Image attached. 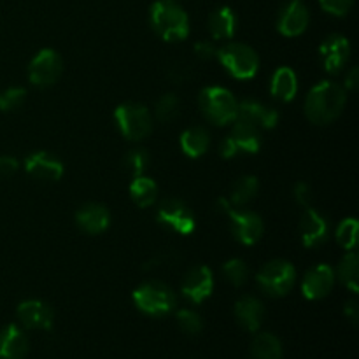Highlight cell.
<instances>
[{
  "mask_svg": "<svg viewBox=\"0 0 359 359\" xmlns=\"http://www.w3.org/2000/svg\"><path fill=\"white\" fill-rule=\"evenodd\" d=\"M262 128L251 125L248 121H242V119H235V125L231 128L230 137L233 139L235 146L238 147V151H244V153L256 154L262 147Z\"/></svg>",
  "mask_w": 359,
  "mask_h": 359,
  "instance_id": "cell-22",
  "label": "cell"
},
{
  "mask_svg": "<svg viewBox=\"0 0 359 359\" xmlns=\"http://www.w3.org/2000/svg\"><path fill=\"white\" fill-rule=\"evenodd\" d=\"M335 284V270L330 265H316L305 273L304 283H302V293L307 300H321L328 297L330 291Z\"/></svg>",
  "mask_w": 359,
  "mask_h": 359,
  "instance_id": "cell-14",
  "label": "cell"
},
{
  "mask_svg": "<svg viewBox=\"0 0 359 359\" xmlns=\"http://www.w3.org/2000/svg\"><path fill=\"white\" fill-rule=\"evenodd\" d=\"M179 107H181V102H179L177 95L174 93L161 95L156 102V107H154L158 121L161 123L174 121V119L179 116Z\"/></svg>",
  "mask_w": 359,
  "mask_h": 359,
  "instance_id": "cell-30",
  "label": "cell"
},
{
  "mask_svg": "<svg viewBox=\"0 0 359 359\" xmlns=\"http://www.w3.org/2000/svg\"><path fill=\"white\" fill-rule=\"evenodd\" d=\"M209 32L214 39H231L237 32V16L230 7H217L209 16Z\"/></svg>",
  "mask_w": 359,
  "mask_h": 359,
  "instance_id": "cell-25",
  "label": "cell"
},
{
  "mask_svg": "<svg viewBox=\"0 0 359 359\" xmlns=\"http://www.w3.org/2000/svg\"><path fill=\"white\" fill-rule=\"evenodd\" d=\"M219 154L224 158V160H230V158L237 156L238 154V147L235 146L233 139L231 137H224L219 144Z\"/></svg>",
  "mask_w": 359,
  "mask_h": 359,
  "instance_id": "cell-40",
  "label": "cell"
},
{
  "mask_svg": "<svg viewBox=\"0 0 359 359\" xmlns=\"http://www.w3.org/2000/svg\"><path fill=\"white\" fill-rule=\"evenodd\" d=\"M168 76H170V79L174 81V83H184L189 77V69L184 65H174L170 69V74H168Z\"/></svg>",
  "mask_w": 359,
  "mask_h": 359,
  "instance_id": "cell-41",
  "label": "cell"
},
{
  "mask_svg": "<svg viewBox=\"0 0 359 359\" xmlns=\"http://www.w3.org/2000/svg\"><path fill=\"white\" fill-rule=\"evenodd\" d=\"M294 200H297L298 205H302L304 209H307V207H311L312 203V198H314V195H312V189L311 186L307 184V182H297V186H294Z\"/></svg>",
  "mask_w": 359,
  "mask_h": 359,
  "instance_id": "cell-37",
  "label": "cell"
},
{
  "mask_svg": "<svg viewBox=\"0 0 359 359\" xmlns=\"http://www.w3.org/2000/svg\"><path fill=\"white\" fill-rule=\"evenodd\" d=\"M319 53H321L323 65H325L326 72L340 74L344 70V67L347 65V62H349L351 42L344 35H328L321 42Z\"/></svg>",
  "mask_w": 359,
  "mask_h": 359,
  "instance_id": "cell-13",
  "label": "cell"
},
{
  "mask_svg": "<svg viewBox=\"0 0 359 359\" xmlns=\"http://www.w3.org/2000/svg\"><path fill=\"white\" fill-rule=\"evenodd\" d=\"M175 319H177L179 328L182 330L188 335H198L203 328V321L195 311H189V309H181L175 314Z\"/></svg>",
  "mask_w": 359,
  "mask_h": 359,
  "instance_id": "cell-35",
  "label": "cell"
},
{
  "mask_svg": "<svg viewBox=\"0 0 359 359\" xmlns=\"http://www.w3.org/2000/svg\"><path fill=\"white\" fill-rule=\"evenodd\" d=\"M216 56L223 63L224 69L237 79H252L258 74L259 58L258 53L242 42H230L216 51Z\"/></svg>",
  "mask_w": 359,
  "mask_h": 359,
  "instance_id": "cell-5",
  "label": "cell"
},
{
  "mask_svg": "<svg viewBox=\"0 0 359 359\" xmlns=\"http://www.w3.org/2000/svg\"><path fill=\"white\" fill-rule=\"evenodd\" d=\"M130 196L142 209L154 205L158 198V184L147 175H137L130 184Z\"/></svg>",
  "mask_w": 359,
  "mask_h": 359,
  "instance_id": "cell-26",
  "label": "cell"
},
{
  "mask_svg": "<svg viewBox=\"0 0 359 359\" xmlns=\"http://www.w3.org/2000/svg\"><path fill=\"white\" fill-rule=\"evenodd\" d=\"M28 354V339L16 325L0 330V359H25Z\"/></svg>",
  "mask_w": 359,
  "mask_h": 359,
  "instance_id": "cell-20",
  "label": "cell"
},
{
  "mask_svg": "<svg viewBox=\"0 0 359 359\" xmlns=\"http://www.w3.org/2000/svg\"><path fill=\"white\" fill-rule=\"evenodd\" d=\"M335 277H339L340 283L351 290L353 293L359 291V258L354 251H349L339 263Z\"/></svg>",
  "mask_w": 359,
  "mask_h": 359,
  "instance_id": "cell-28",
  "label": "cell"
},
{
  "mask_svg": "<svg viewBox=\"0 0 359 359\" xmlns=\"http://www.w3.org/2000/svg\"><path fill=\"white\" fill-rule=\"evenodd\" d=\"M252 359H283L280 340L272 333H258L251 346Z\"/></svg>",
  "mask_w": 359,
  "mask_h": 359,
  "instance_id": "cell-27",
  "label": "cell"
},
{
  "mask_svg": "<svg viewBox=\"0 0 359 359\" xmlns=\"http://www.w3.org/2000/svg\"><path fill=\"white\" fill-rule=\"evenodd\" d=\"M237 119L251 123L258 128L272 130L279 123V112L258 100H242L238 102Z\"/></svg>",
  "mask_w": 359,
  "mask_h": 359,
  "instance_id": "cell-18",
  "label": "cell"
},
{
  "mask_svg": "<svg viewBox=\"0 0 359 359\" xmlns=\"http://www.w3.org/2000/svg\"><path fill=\"white\" fill-rule=\"evenodd\" d=\"M198 105L202 114L214 125L224 126L237 119L238 102L230 90L221 86H207L200 91Z\"/></svg>",
  "mask_w": 359,
  "mask_h": 359,
  "instance_id": "cell-4",
  "label": "cell"
},
{
  "mask_svg": "<svg viewBox=\"0 0 359 359\" xmlns=\"http://www.w3.org/2000/svg\"><path fill=\"white\" fill-rule=\"evenodd\" d=\"M181 149L186 156L200 158L209 151L210 135L203 126H189L181 133Z\"/></svg>",
  "mask_w": 359,
  "mask_h": 359,
  "instance_id": "cell-24",
  "label": "cell"
},
{
  "mask_svg": "<svg viewBox=\"0 0 359 359\" xmlns=\"http://www.w3.org/2000/svg\"><path fill=\"white\" fill-rule=\"evenodd\" d=\"M217 49L214 48L212 42L209 41H200L195 44V55L198 56L200 60H210L216 56Z\"/></svg>",
  "mask_w": 359,
  "mask_h": 359,
  "instance_id": "cell-39",
  "label": "cell"
},
{
  "mask_svg": "<svg viewBox=\"0 0 359 359\" xmlns=\"http://www.w3.org/2000/svg\"><path fill=\"white\" fill-rule=\"evenodd\" d=\"M358 221L354 219V217H347V219H344L342 223L339 224V228H337V242H339L346 251H353L358 244Z\"/></svg>",
  "mask_w": 359,
  "mask_h": 359,
  "instance_id": "cell-31",
  "label": "cell"
},
{
  "mask_svg": "<svg viewBox=\"0 0 359 359\" xmlns=\"http://www.w3.org/2000/svg\"><path fill=\"white\" fill-rule=\"evenodd\" d=\"M344 314H346V318L349 319L353 325H356L358 319H359V307L358 304L354 300H349L346 305H344Z\"/></svg>",
  "mask_w": 359,
  "mask_h": 359,
  "instance_id": "cell-43",
  "label": "cell"
},
{
  "mask_svg": "<svg viewBox=\"0 0 359 359\" xmlns=\"http://www.w3.org/2000/svg\"><path fill=\"white\" fill-rule=\"evenodd\" d=\"M149 153H147L146 149H142V147H140V149H132L125 154V158H123V167H125L133 177H137V175H144L147 165H149Z\"/></svg>",
  "mask_w": 359,
  "mask_h": 359,
  "instance_id": "cell-33",
  "label": "cell"
},
{
  "mask_svg": "<svg viewBox=\"0 0 359 359\" xmlns=\"http://www.w3.org/2000/svg\"><path fill=\"white\" fill-rule=\"evenodd\" d=\"M18 319L28 330H51L53 328V309L46 302L25 300L18 305Z\"/></svg>",
  "mask_w": 359,
  "mask_h": 359,
  "instance_id": "cell-17",
  "label": "cell"
},
{
  "mask_svg": "<svg viewBox=\"0 0 359 359\" xmlns=\"http://www.w3.org/2000/svg\"><path fill=\"white\" fill-rule=\"evenodd\" d=\"M181 291L193 304H202L214 291V273L209 266L198 265L189 270L181 284Z\"/></svg>",
  "mask_w": 359,
  "mask_h": 359,
  "instance_id": "cell-12",
  "label": "cell"
},
{
  "mask_svg": "<svg viewBox=\"0 0 359 359\" xmlns=\"http://www.w3.org/2000/svg\"><path fill=\"white\" fill-rule=\"evenodd\" d=\"M219 209L228 214L230 217V230L231 235L244 245H255L262 238L265 231L263 219L256 212L251 210H235L228 200L219 198L217 202Z\"/></svg>",
  "mask_w": 359,
  "mask_h": 359,
  "instance_id": "cell-8",
  "label": "cell"
},
{
  "mask_svg": "<svg viewBox=\"0 0 359 359\" xmlns=\"http://www.w3.org/2000/svg\"><path fill=\"white\" fill-rule=\"evenodd\" d=\"M154 34L167 42L184 41L189 35V18L175 0H156L149 9Z\"/></svg>",
  "mask_w": 359,
  "mask_h": 359,
  "instance_id": "cell-2",
  "label": "cell"
},
{
  "mask_svg": "<svg viewBox=\"0 0 359 359\" xmlns=\"http://www.w3.org/2000/svg\"><path fill=\"white\" fill-rule=\"evenodd\" d=\"M156 219L160 224L181 235H191L196 228L195 214L179 198L161 200L156 210Z\"/></svg>",
  "mask_w": 359,
  "mask_h": 359,
  "instance_id": "cell-10",
  "label": "cell"
},
{
  "mask_svg": "<svg viewBox=\"0 0 359 359\" xmlns=\"http://www.w3.org/2000/svg\"><path fill=\"white\" fill-rule=\"evenodd\" d=\"M76 224L84 233H104L111 224V212L100 203H86L76 212Z\"/></svg>",
  "mask_w": 359,
  "mask_h": 359,
  "instance_id": "cell-19",
  "label": "cell"
},
{
  "mask_svg": "<svg viewBox=\"0 0 359 359\" xmlns=\"http://www.w3.org/2000/svg\"><path fill=\"white\" fill-rule=\"evenodd\" d=\"M20 168V163H18L16 158L13 156H0V179H6L14 175Z\"/></svg>",
  "mask_w": 359,
  "mask_h": 359,
  "instance_id": "cell-38",
  "label": "cell"
},
{
  "mask_svg": "<svg viewBox=\"0 0 359 359\" xmlns=\"http://www.w3.org/2000/svg\"><path fill=\"white\" fill-rule=\"evenodd\" d=\"M223 276L224 279L228 280L230 284H233L235 287H241L248 283V277H249V269L245 265L244 259H228L226 263L223 265Z\"/></svg>",
  "mask_w": 359,
  "mask_h": 359,
  "instance_id": "cell-32",
  "label": "cell"
},
{
  "mask_svg": "<svg viewBox=\"0 0 359 359\" xmlns=\"http://www.w3.org/2000/svg\"><path fill=\"white\" fill-rule=\"evenodd\" d=\"M347 95L344 86L333 81L316 84L305 98V116L314 125H330L342 114Z\"/></svg>",
  "mask_w": 359,
  "mask_h": 359,
  "instance_id": "cell-1",
  "label": "cell"
},
{
  "mask_svg": "<svg viewBox=\"0 0 359 359\" xmlns=\"http://www.w3.org/2000/svg\"><path fill=\"white\" fill-rule=\"evenodd\" d=\"M235 318L238 325L248 332H258L265 318V307L262 302L255 297H242L235 304Z\"/></svg>",
  "mask_w": 359,
  "mask_h": 359,
  "instance_id": "cell-21",
  "label": "cell"
},
{
  "mask_svg": "<svg viewBox=\"0 0 359 359\" xmlns=\"http://www.w3.org/2000/svg\"><path fill=\"white\" fill-rule=\"evenodd\" d=\"M256 280L263 293L273 298H280L293 290L294 280H297V270L286 259H273L262 266Z\"/></svg>",
  "mask_w": 359,
  "mask_h": 359,
  "instance_id": "cell-6",
  "label": "cell"
},
{
  "mask_svg": "<svg viewBox=\"0 0 359 359\" xmlns=\"http://www.w3.org/2000/svg\"><path fill=\"white\" fill-rule=\"evenodd\" d=\"M132 298L135 307L151 318L168 316L170 312H174L175 305H177L174 290L161 280H147V283L140 284L133 291Z\"/></svg>",
  "mask_w": 359,
  "mask_h": 359,
  "instance_id": "cell-3",
  "label": "cell"
},
{
  "mask_svg": "<svg viewBox=\"0 0 359 359\" xmlns=\"http://www.w3.org/2000/svg\"><path fill=\"white\" fill-rule=\"evenodd\" d=\"M298 79L297 74L290 67H280L276 70L270 81V93L280 102H290L297 97Z\"/></svg>",
  "mask_w": 359,
  "mask_h": 359,
  "instance_id": "cell-23",
  "label": "cell"
},
{
  "mask_svg": "<svg viewBox=\"0 0 359 359\" xmlns=\"http://www.w3.org/2000/svg\"><path fill=\"white\" fill-rule=\"evenodd\" d=\"M25 170L35 179L41 181H58L63 175V163L55 154H49L48 151H35L28 154L25 160Z\"/></svg>",
  "mask_w": 359,
  "mask_h": 359,
  "instance_id": "cell-16",
  "label": "cell"
},
{
  "mask_svg": "<svg viewBox=\"0 0 359 359\" xmlns=\"http://www.w3.org/2000/svg\"><path fill=\"white\" fill-rule=\"evenodd\" d=\"M114 119L119 132L128 140H142L153 130V118H151L149 109L137 102L118 105L114 111Z\"/></svg>",
  "mask_w": 359,
  "mask_h": 359,
  "instance_id": "cell-7",
  "label": "cell"
},
{
  "mask_svg": "<svg viewBox=\"0 0 359 359\" xmlns=\"http://www.w3.org/2000/svg\"><path fill=\"white\" fill-rule=\"evenodd\" d=\"M63 72V60L55 49H41L28 65V79L34 86L48 88L60 79Z\"/></svg>",
  "mask_w": 359,
  "mask_h": 359,
  "instance_id": "cell-9",
  "label": "cell"
},
{
  "mask_svg": "<svg viewBox=\"0 0 359 359\" xmlns=\"http://www.w3.org/2000/svg\"><path fill=\"white\" fill-rule=\"evenodd\" d=\"M323 9L333 16H346L354 6V0H319Z\"/></svg>",
  "mask_w": 359,
  "mask_h": 359,
  "instance_id": "cell-36",
  "label": "cell"
},
{
  "mask_svg": "<svg viewBox=\"0 0 359 359\" xmlns=\"http://www.w3.org/2000/svg\"><path fill=\"white\" fill-rule=\"evenodd\" d=\"M259 189V181L255 175H242L231 186V195H230V203L231 205L242 207L245 203L251 202L256 195H258Z\"/></svg>",
  "mask_w": 359,
  "mask_h": 359,
  "instance_id": "cell-29",
  "label": "cell"
},
{
  "mask_svg": "<svg viewBox=\"0 0 359 359\" xmlns=\"http://www.w3.org/2000/svg\"><path fill=\"white\" fill-rule=\"evenodd\" d=\"M358 84H359V69L358 67H353V69L346 74V83H344V86L346 88H344V90L356 91Z\"/></svg>",
  "mask_w": 359,
  "mask_h": 359,
  "instance_id": "cell-42",
  "label": "cell"
},
{
  "mask_svg": "<svg viewBox=\"0 0 359 359\" xmlns=\"http://www.w3.org/2000/svg\"><path fill=\"white\" fill-rule=\"evenodd\" d=\"M25 98H27V90L20 86L7 88V90L0 91V111L2 112H13L23 105Z\"/></svg>",
  "mask_w": 359,
  "mask_h": 359,
  "instance_id": "cell-34",
  "label": "cell"
},
{
  "mask_svg": "<svg viewBox=\"0 0 359 359\" xmlns=\"http://www.w3.org/2000/svg\"><path fill=\"white\" fill-rule=\"evenodd\" d=\"M300 235L305 248L314 249L325 244L330 235V223L319 210L307 207L300 221Z\"/></svg>",
  "mask_w": 359,
  "mask_h": 359,
  "instance_id": "cell-15",
  "label": "cell"
},
{
  "mask_svg": "<svg viewBox=\"0 0 359 359\" xmlns=\"http://www.w3.org/2000/svg\"><path fill=\"white\" fill-rule=\"evenodd\" d=\"M309 21H311V14H309L307 6L302 0H290L279 11L277 30L284 37H298V35H302L307 30Z\"/></svg>",
  "mask_w": 359,
  "mask_h": 359,
  "instance_id": "cell-11",
  "label": "cell"
}]
</instances>
